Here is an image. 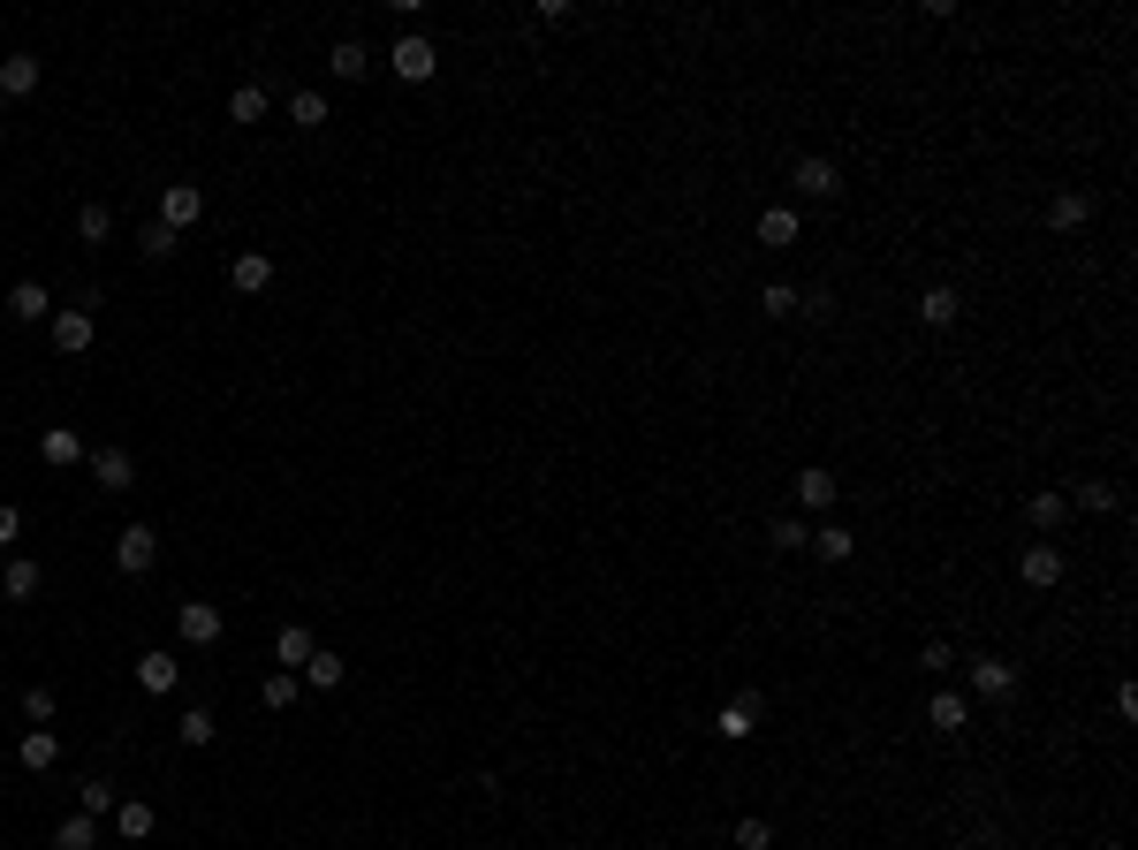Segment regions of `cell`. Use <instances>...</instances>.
<instances>
[{"label":"cell","instance_id":"obj_1","mask_svg":"<svg viewBox=\"0 0 1138 850\" xmlns=\"http://www.w3.org/2000/svg\"><path fill=\"white\" fill-rule=\"evenodd\" d=\"M1017 585H1025V593H1055V585H1062V547H1055V540H1032V547L1017 554Z\"/></svg>","mask_w":1138,"mask_h":850},{"label":"cell","instance_id":"obj_2","mask_svg":"<svg viewBox=\"0 0 1138 850\" xmlns=\"http://www.w3.org/2000/svg\"><path fill=\"white\" fill-rule=\"evenodd\" d=\"M198 220H206V190H198V182H168V190H160V228L190 236Z\"/></svg>","mask_w":1138,"mask_h":850},{"label":"cell","instance_id":"obj_3","mask_svg":"<svg viewBox=\"0 0 1138 850\" xmlns=\"http://www.w3.org/2000/svg\"><path fill=\"white\" fill-rule=\"evenodd\" d=\"M152 562H160V532H152V524H122V540H115V570H122V577H145Z\"/></svg>","mask_w":1138,"mask_h":850},{"label":"cell","instance_id":"obj_4","mask_svg":"<svg viewBox=\"0 0 1138 850\" xmlns=\"http://www.w3.org/2000/svg\"><path fill=\"white\" fill-rule=\"evenodd\" d=\"M46 335H53V349H61V357H85L99 327H91V312H85V304H61V312L46 319Z\"/></svg>","mask_w":1138,"mask_h":850},{"label":"cell","instance_id":"obj_5","mask_svg":"<svg viewBox=\"0 0 1138 850\" xmlns=\"http://www.w3.org/2000/svg\"><path fill=\"white\" fill-rule=\"evenodd\" d=\"M387 69L403 77V85H433V69H441V53H433V39H395V53H387Z\"/></svg>","mask_w":1138,"mask_h":850},{"label":"cell","instance_id":"obj_6","mask_svg":"<svg viewBox=\"0 0 1138 850\" xmlns=\"http://www.w3.org/2000/svg\"><path fill=\"white\" fill-rule=\"evenodd\" d=\"M790 190H798V198H835V190H843V168H835L828 152H804L798 168H790Z\"/></svg>","mask_w":1138,"mask_h":850},{"label":"cell","instance_id":"obj_7","mask_svg":"<svg viewBox=\"0 0 1138 850\" xmlns=\"http://www.w3.org/2000/svg\"><path fill=\"white\" fill-rule=\"evenodd\" d=\"M752 236H759V251H790V244H804L798 206H766V212L752 220Z\"/></svg>","mask_w":1138,"mask_h":850},{"label":"cell","instance_id":"obj_8","mask_svg":"<svg viewBox=\"0 0 1138 850\" xmlns=\"http://www.w3.org/2000/svg\"><path fill=\"white\" fill-rule=\"evenodd\" d=\"M175 631H182V645H220V631H228V623H220V607H212V600H182V607H175Z\"/></svg>","mask_w":1138,"mask_h":850},{"label":"cell","instance_id":"obj_9","mask_svg":"<svg viewBox=\"0 0 1138 850\" xmlns=\"http://www.w3.org/2000/svg\"><path fill=\"white\" fill-rule=\"evenodd\" d=\"M228 289H236V297H266V289H274V258H266V251H236V258H228Z\"/></svg>","mask_w":1138,"mask_h":850},{"label":"cell","instance_id":"obj_10","mask_svg":"<svg viewBox=\"0 0 1138 850\" xmlns=\"http://www.w3.org/2000/svg\"><path fill=\"white\" fill-rule=\"evenodd\" d=\"M85 464H91V478H99L107 494H129V486H137V464H129V448H91Z\"/></svg>","mask_w":1138,"mask_h":850},{"label":"cell","instance_id":"obj_11","mask_svg":"<svg viewBox=\"0 0 1138 850\" xmlns=\"http://www.w3.org/2000/svg\"><path fill=\"white\" fill-rule=\"evenodd\" d=\"M714 737L721 744H752L759 737V699H729V706L714 714Z\"/></svg>","mask_w":1138,"mask_h":850},{"label":"cell","instance_id":"obj_12","mask_svg":"<svg viewBox=\"0 0 1138 850\" xmlns=\"http://www.w3.org/2000/svg\"><path fill=\"white\" fill-rule=\"evenodd\" d=\"M971 691H979V699H1010L1017 669L1002 661V653H979V661H971Z\"/></svg>","mask_w":1138,"mask_h":850},{"label":"cell","instance_id":"obj_13","mask_svg":"<svg viewBox=\"0 0 1138 850\" xmlns=\"http://www.w3.org/2000/svg\"><path fill=\"white\" fill-rule=\"evenodd\" d=\"M919 319H927V327H957V319H964V289H949V281L919 289Z\"/></svg>","mask_w":1138,"mask_h":850},{"label":"cell","instance_id":"obj_14","mask_svg":"<svg viewBox=\"0 0 1138 850\" xmlns=\"http://www.w3.org/2000/svg\"><path fill=\"white\" fill-rule=\"evenodd\" d=\"M137 683H145V691H152V699H168L175 683H182V661H175V653H160V645H152V653H137Z\"/></svg>","mask_w":1138,"mask_h":850},{"label":"cell","instance_id":"obj_15","mask_svg":"<svg viewBox=\"0 0 1138 850\" xmlns=\"http://www.w3.org/2000/svg\"><path fill=\"white\" fill-rule=\"evenodd\" d=\"M39 456H46L53 471L85 464V433H77V425H46V433H39Z\"/></svg>","mask_w":1138,"mask_h":850},{"label":"cell","instance_id":"obj_16","mask_svg":"<svg viewBox=\"0 0 1138 850\" xmlns=\"http://www.w3.org/2000/svg\"><path fill=\"white\" fill-rule=\"evenodd\" d=\"M8 319H23V327L53 319V297H46V281H16V289H8Z\"/></svg>","mask_w":1138,"mask_h":850},{"label":"cell","instance_id":"obj_17","mask_svg":"<svg viewBox=\"0 0 1138 850\" xmlns=\"http://www.w3.org/2000/svg\"><path fill=\"white\" fill-rule=\"evenodd\" d=\"M927 722L941 729V737H957V729H971V699H964V691H933V699H927Z\"/></svg>","mask_w":1138,"mask_h":850},{"label":"cell","instance_id":"obj_18","mask_svg":"<svg viewBox=\"0 0 1138 850\" xmlns=\"http://www.w3.org/2000/svg\"><path fill=\"white\" fill-rule=\"evenodd\" d=\"M39 91V53H8L0 61V99H31Z\"/></svg>","mask_w":1138,"mask_h":850},{"label":"cell","instance_id":"obj_19","mask_svg":"<svg viewBox=\"0 0 1138 850\" xmlns=\"http://www.w3.org/2000/svg\"><path fill=\"white\" fill-rule=\"evenodd\" d=\"M790 486H798V502H804V510H835V494H843V486H835V471H820V464H804L798 478H790Z\"/></svg>","mask_w":1138,"mask_h":850},{"label":"cell","instance_id":"obj_20","mask_svg":"<svg viewBox=\"0 0 1138 850\" xmlns=\"http://www.w3.org/2000/svg\"><path fill=\"white\" fill-rule=\"evenodd\" d=\"M1086 220H1094V198H1086V190H1062V198L1048 206V228H1055V236H1078Z\"/></svg>","mask_w":1138,"mask_h":850},{"label":"cell","instance_id":"obj_21","mask_svg":"<svg viewBox=\"0 0 1138 850\" xmlns=\"http://www.w3.org/2000/svg\"><path fill=\"white\" fill-rule=\"evenodd\" d=\"M16 760H23V774H46V767L61 760V737H53V729H31V737L16 744Z\"/></svg>","mask_w":1138,"mask_h":850},{"label":"cell","instance_id":"obj_22","mask_svg":"<svg viewBox=\"0 0 1138 850\" xmlns=\"http://www.w3.org/2000/svg\"><path fill=\"white\" fill-rule=\"evenodd\" d=\"M311 653H319V645H311L304 623H281V631H274V661H281V669H304Z\"/></svg>","mask_w":1138,"mask_h":850},{"label":"cell","instance_id":"obj_23","mask_svg":"<svg viewBox=\"0 0 1138 850\" xmlns=\"http://www.w3.org/2000/svg\"><path fill=\"white\" fill-rule=\"evenodd\" d=\"M304 683H311V691H342V683H349V661H342V653H327V645H319V653H311V661H304Z\"/></svg>","mask_w":1138,"mask_h":850},{"label":"cell","instance_id":"obj_24","mask_svg":"<svg viewBox=\"0 0 1138 850\" xmlns=\"http://www.w3.org/2000/svg\"><path fill=\"white\" fill-rule=\"evenodd\" d=\"M115 828H122V843H145V836L160 828V812L145 805V798H122V805H115Z\"/></svg>","mask_w":1138,"mask_h":850},{"label":"cell","instance_id":"obj_25","mask_svg":"<svg viewBox=\"0 0 1138 850\" xmlns=\"http://www.w3.org/2000/svg\"><path fill=\"white\" fill-rule=\"evenodd\" d=\"M1062 516H1070V502H1062V494H1048V486H1032V502H1025V524H1032V532H1055Z\"/></svg>","mask_w":1138,"mask_h":850},{"label":"cell","instance_id":"obj_26","mask_svg":"<svg viewBox=\"0 0 1138 850\" xmlns=\"http://www.w3.org/2000/svg\"><path fill=\"white\" fill-rule=\"evenodd\" d=\"M0 593H8V600H39V562H31V554H16V562L0 570Z\"/></svg>","mask_w":1138,"mask_h":850},{"label":"cell","instance_id":"obj_27","mask_svg":"<svg viewBox=\"0 0 1138 850\" xmlns=\"http://www.w3.org/2000/svg\"><path fill=\"white\" fill-rule=\"evenodd\" d=\"M327 69H335L342 85H365V69H373V53H365V46H357V39H342L335 53H327Z\"/></svg>","mask_w":1138,"mask_h":850},{"label":"cell","instance_id":"obj_28","mask_svg":"<svg viewBox=\"0 0 1138 850\" xmlns=\"http://www.w3.org/2000/svg\"><path fill=\"white\" fill-rule=\"evenodd\" d=\"M1062 502H1070V510H1086V516H1100V510H1116V502H1124V494H1116V486H1108V478H1086V486H1070V494H1062Z\"/></svg>","mask_w":1138,"mask_h":850},{"label":"cell","instance_id":"obj_29","mask_svg":"<svg viewBox=\"0 0 1138 850\" xmlns=\"http://www.w3.org/2000/svg\"><path fill=\"white\" fill-rule=\"evenodd\" d=\"M137 251L152 258V266H168V258L182 251V236H175V228H160V220H145V228H137Z\"/></svg>","mask_w":1138,"mask_h":850},{"label":"cell","instance_id":"obj_30","mask_svg":"<svg viewBox=\"0 0 1138 850\" xmlns=\"http://www.w3.org/2000/svg\"><path fill=\"white\" fill-rule=\"evenodd\" d=\"M115 805H122V798H115V782H107V774H85V782H77V812H91V820H99V812H115Z\"/></svg>","mask_w":1138,"mask_h":850},{"label":"cell","instance_id":"obj_31","mask_svg":"<svg viewBox=\"0 0 1138 850\" xmlns=\"http://www.w3.org/2000/svg\"><path fill=\"white\" fill-rule=\"evenodd\" d=\"M91 843H99V820H91V812H69V820L53 828V850H91Z\"/></svg>","mask_w":1138,"mask_h":850},{"label":"cell","instance_id":"obj_32","mask_svg":"<svg viewBox=\"0 0 1138 850\" xmlns=\"http://www.w3.org/2000/svg\"><path fill=\"white\" fill-rule=\"evenodd\" d=\"M228 122H266V85H236V91H228Z\"/></svg>","mask_w":1138,"mask_h":850},{"label":"cell","instance_id":"obj_33","mask_svg":"<svg viewBox=\"0 0 1138 850\" xmlns=\"http://www.w3.org/2000/svg\"><path fill=\"white\" fill-rule=\"evenodd\" d=\"M296 691H304V676H296V669H274V676L258 683V699H266L274 714H281V706H296Z\"/></svg>","mask_w":1138,"mask_h":850},{"label":"cell","instance_id":"obj_34","mask_svg":"<svg viewBox=\"0 0 1138 850\" xmlns=\"http://www.w3.org/2000/svg\"><path fill=\"white\" fill-rule=\"evenodd\" d=\"M812 554H820V562H850V554H858V540H850V524H828V532L812 540Z\"/></svg>","mask_w":1138,"mask_h":850},{"label":"cell","instance_id":"obj_35","mask_svg":"<svg viewBox=\"0 0 1138 850\" xmlns=\"http://www.w3.org/2000/svg\"><path fill=\"white\" fill-rule=\"evenodd\" d=\"M289 122L296 129H319V122H327V91H296V99H289Z\"/></svg>","mask_w":1138,"mask_h":850},{"label":"cell","instance_id":"obj_36","mask_svg":"<svg viewBox=\"0 0 1138 850\" xmlns=\"http://www.w3.org/2000/svg\"><path fill=\"white\" fill-rule=\"evenodd\" d=\"M798 289H790V281H766V289H759V312H766V319H790V312H798Z\"/></svg>","mask_w":1138,"mask_h":850},{"label":"cell","instance_id":"obj_37","mask_svg":"<svg viewBox=\"0 0 1138 850\" xmlns=\"http://www.w3.org/2000/svg\"><path fill=\"white\" fill-rule=\"evenodd\" d=\"M212 737H220V722H212L206 706H182V744L198 752V744H212Z\"/></svg>","mask_w":1138,"mask_h":850},{"label":"cell","instance_id":"obj_38","mask_svg":"<svg viewBox=\"0 0 1138 850\" xmlns=\"http://www.w3.org/2000/svg\"><path fill=\"white\" fill-rule=\"evenodd\" d=\"M77 236H85V244H107V236H115V212H107V206H85V212H77Z\"/></svg>","mask_w":1138,"mask_h":850},{"label":"cell","instance_id":"obj_39","mask_svg":"<svg viewBox=\"0 0 1138 850\" xmlns=\"http://www.w3.org/2000/svg\"><path fill=\"white\" fill-rule=\"evenodd\" d=\"M766 540H774V547H782V554H798V547H812V532H804L798 516H774V532H766Z\"/></svg>","mask_w":1138,"mask_h":850},{"label":"cell","instance_id":"obj_40","mask_svg":"<svg viewBox=\"0 0 1138 850\" xmlns=\"http://www.w3.org/2000/svg\"><path fill=\"white\" fill-rule=\"evenodd\" d=\"M23 714H31V722H53V714H61V699H53V691H46V683H31V691H23Z\"/></svg>","mask_w":1138,"mask_h":850},{"label":"cell","instance_id":"obj_41","mask_svg":"<svg viewBox=\"0 0 1138 850\" xmlns=\"http://www.w3.org/2000/svg\"><path fill=\"white\" fill-rule=\"evenodd\" d=\"M949 661H957V645H949V638H927V645H919V669H927V676H941Z\"/></svg>","mask_w":1138,"mask_h":850},{"label":"cell","instance_id":"obj_42","mask_svg":"<svg viewBox=\"0 0 1138 850\" xmlns=\"http://www.w3.org/2000/svg\"><path fill=\"white\" fill-rule=\"evenodd\" d=\"M774 843V820H736V850H766Z\"/></svg>","mask_w":1138,"mask_h":850},{"label":"cell","instance_id":"obj_43","mask_svg":"<svg viewBox=\"0 0 1138 850\" xmlns=\"http://www.w3.org/2000/svg\"><path fill=\"white\" fill-rule=\"evenodd\" d=\"M16 540H23V510H16V502H0V547H16Z\"/></svg>","mask_w":1138,"mask_h":850},{"label":"cell","instance_id":"obj_44","mask_svg":"<svg viewBox=\"0 0 1138 850\" xmlns=\"http://www.w3.org/2000/svg\"><path fill=\"white\" fill-rule=\"evenodd\" d=\"M979 850H1017V843H1010V836H987V843H979Z\"/></svg>","mask_w":1138,"mask_h":850},{"label":"cell","instance_id":"obj_45","mask_svg":"<svg viewBox=\"0 0 1138 850\" xmlns=\"http://www.w3.org/2000/svg\"><path fill=\"white\" fill-rule=\"evenodd\" d=\"M714 850H729V843H714Z\"/></svg>","mask_w":1138,"mask_h":850}]
</instances>
